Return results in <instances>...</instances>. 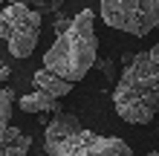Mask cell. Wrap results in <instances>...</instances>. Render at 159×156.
Returning <instances> with one entry per match:
<instances>
[{"label":"cell","mask_w":159,"mask_h":156,"mask_svg":"<svg viewBox=\"0 0 159 156\" xmlns=\"http://www.w3.org/2000/svg\"><path fill=\"white\" fill-rule=\"evenodd\" d=\"M148 52H151V58H153V61L159 64V41H156V43H153V47H151V49H148Z\"/></svg>","instance_id":"cell-13"},{"label":"cell","mask_w":159,"mask_h":156,"mask_svg":"<svg viewBox=\"0 0 159 156\" xmlns=\"http://www.w3.org/2000/svg\"><path fill=\"white\" fill-rule=\"evenodd\" d=\"M101 17L119 32L145 38L159 26V0H101Z\"/></svg>","instance_id":"cell-4"},{"label":"cell","mask_w":159,"mask_h":156,"mask_svg":"<svg viewBox=\"0 0 159 156\" xmlns=\"http://www.w3.org/2000/svg\"><path fill=\"white\" fill-rule=\"evenodd\" d=\"M17 107L23 110V113H32V116H41V113H64L61 104H58V98H52V96H46V93H26L17 98Z\"/></svg>","instance_id":"cell-8"},{"label":"cell","mask_w":159,"mask_h":156,"mask_svg":"<svg viewBox=\"0 0 159 156\" xmlns=\"http://www.w3.org/2000/svg\"><path fill=\"white\" fill-rule=\"evenodd\" d=\"M84 127H81V122H78V116H72V113H58L52 118L49 124H46V139H43V153H49V156H58V150H61V145L67 142V139H72L75 133H81Z\"/></svg>","instance_id":"cell-6"},{"label":"cell","mask_w":159,"mask_h":156,"mask_svg":"<svg viewBox=\"0 0 159 156\" xmlns=\"http://www.w3.org/2000/svg\"><path fill=\"white\" fill-rule=\"evenodd\" d=\"M32 148V139L17 127H6L0 133V156H26Z\"/></svg>","instance_id":"cell-9"},{"label":"cell","mask_w":159,"mask_h":156,"mask_svg":"<svg viewBox=\"0 0 159 156\" xmlns=\"http://www.w3.org/2000/svg\"><path fill=\"white\" fill-rule=\"evenodd\" d=\"M0 35L15 58H29L38 47L41 12L26 3H6V9L0 12Z\"/></svg>","instance_id":"cell-3"},{"label":"cell","mask_w":159,"mask_h":156,"mask_svg":"<svg viewBox=\"0 0 159 156\" xmlns=\"http://www.w3.org/2000/svg\"><path fill=\"white\" fill-rule=\"evenodd\" d=\"M12 75V67H9V64H3V67H0V78H9Z\"/></svg>","instance_id":"cell-14"},{"label":"cell","mask_w":159,"mask_h":156,"mask_svg":"<svg viewBox=\"0 0 159 156\" xmlns=\"http://www.w3.org/2000/svg\"><path fill=\"white\" fill-rule=\"evenodd\" d=\"M9 3H26L32 9H38V12H58V9L64 6V0H9Z\"/></svg>","instance_id":"cell-11"},{"label":"cell","mask_w":159,"mask_h":156,"mask_svg":"<svg viewBox=\"0 0 159 156\" xmlns=\"http://www.w3.org/2000/svg\"><path fill=\"white\" fill-rule=\"evenodd\" d=\"M12 107H15V90L12 87H3L0 90V133L6 127H12Z\"/></svg>","instance_id":"cell-10"},{"label":"cell","mask_w":159,"mask_h":156,"mask_svg":"<svg viewBox=\"0 0 159 156\" xmlns=\"http://www.w3.org/2000/svg\"><path fill=\"white\" fill-rule=\"evenodd\" d=\"M32 84L38 93H46V96H52V98H64V96H70L72 93V81L67 78H61V75H55L52 69H38L32 75Z\"/></svg>","instance_id":"cell-7"},{"label":"cell","mask_w":159,"mask_h":156,"mask_svg":"<svg viewBox=\"0 0 159 156\" xmlns=\"http://www.w3.org/2000/svg\"><path fill=\"white\" fill-rule=\"evenodd\" d=\"M98 67H101V72H104V78H107V81H116V69H113V61H98Z\"/></svg>","instance_id":"cell-12"},{"label":"cell","mask_w":159,"mask_h":156,"mask_svg":"<svg viewBox=\"0 0 159 156\" xmlns=\"http://www.w3.org/2000/svg\"><path fill=\"white\" fill-rule=\"evenodd\" d=\"M145 156H159V153H156V150H151V153H145Z\"/></svg>","instance_id":"cell-15"},{"label":"cell","mask_w":159,"mask_h":156,"mask_svg":"<svg viewBox=\"0 0 159 156\" xmlns=\"http://www.w3.org/2000/svg\"><path fill=\"white\" fill-rule=\"evenodd\" d=\"M58 156H133V150L119 136H98L93 130H81L61 145Z\"/></svg>","instance_id":"cell-5"},{"label":"cell","mask_w":159,"mask_h":156,"mask_svg":"<svg viewBox=\"0 0 159 156\" xmlns=\"http://www.w3.org/2000/svg\"><path fill=\"white\" fill-rule=\"evenodd\" d=\"M98 61V35H96V15L93 9H81L72 17L70 29L61 32L55 43L43 55V67L52 69L55 75L72 81H78L93 69V64Z\"/></svg>","instance_id":"cell-1"},{"label":"cell","mask_w":159,"mask_h":156,"mask_svg":"<svg viewBox=\"0 0 159 156\" xmlns=\"http://www.w3.org/2000/svg\"><path fill=\"white\" fill-rule=\"evenodd\" d=\"M113 104L127 124H151L159 116V64L151 52H139L136 61L125 67L116 81Z\"/></svg>","instance_id":"cell-2"}]
</instances>
